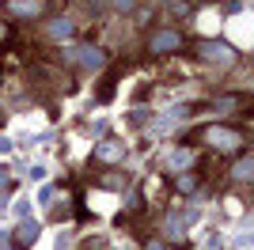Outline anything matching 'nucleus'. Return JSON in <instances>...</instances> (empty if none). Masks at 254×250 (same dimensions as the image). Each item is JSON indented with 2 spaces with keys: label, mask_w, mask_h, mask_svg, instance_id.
Segmentation results:
<instances>
[{
  "label": "nucleus",
  "mask_w": 254,
  "mask_h": 250,
  "mask_svg": "<svg viewBox=\"0 0 254 250\" xmlns=\"http://www.w3.org/2000/svg\"><path fill=\"white\" fill-rule=\"evenodd\" d=\"M182 46V34L179 31H156L148 34V53L152 57H159V53H175Z\"/></svg>",
  "instance_id": "f257e3e1"
},
{
  "label": "nucleus",
  "mask_w": 254,
  "mask_h": 250,
  "mask_svg": "<svg viewBox=\"0 0 254 250\" xmlns=\"http://www.w3.org/2000/svg\"><path fill=\"white\" fill-rule=\"evenodd\" d=\"M122 156H126V148H122V140H114V136H106V140L95 144V159L99 163H118Z\"/></svg>",
  "instance_id": "f03ea898"
},
{
  "label": "nucleus",
  "mask_w": 254,
  "mask_h": 250,
  "mask_svg": "<svg viewBox=\"0 0 254 250\" xmlns=\"http://www.w3.org/2000/svg\"><path fill=\"white\" fill-rule=\"evenodd\" d=\"M126 68H129V64L122 61V64H114V68H110V72L103 76V83H99V103H110V99H114V80H118L122 72H126Z\"/></svg>",
  "instance_id": "7ed1b4c3"
},
{
  "label": "nucleus",
  "mask_w": 254,
  "mask_h": 250,
  "mask_svg": "<svg viewBox=\"0 0 254 250\" xmlns=\"http://www.w3.org/2000/svg\"><path fill=\"white\" fill-rule=\"evenodd\" d=\"M72 19H50L46 23V38H53V42H68L72 38Z\"/></svg>",
  "instance_id": "20e7f679"
},
{
  "label": "nucleus",
  "mask_w": 254,
  "mask_h": 250,
  "mask_svg": "<svg viewBox=\"0 0 254 250\" xmlns=\"http://www.w3.org/2000/svg\"><path fill=\"white\" fill-rule=\"evenodd\" d=\"M232 178H235V182H254V156L235 159V167H232Z\"/></svg>",
  "instance_id": "39448f33"
},
{
  "label": "nucleus",
  "mask_w": 254,
  "mask_h": 250,
  "mask_svg": "<svg viewBox=\"0 0 254 250\" xmlns=\"http://www.w3.org/2000/svg\"><path fill=\"white\" fill-rule=\"evenodd\" d=\"M34 239H38V224H34V220H27V224L15 228V247H31Z\"/></svg>",
  "instance_id": "423d86ee"
},
{
  "label": "nucleus",
  "mask_w": 254,
  "mask_h": 250,
  "mask_svg": "<svg viewBox=\"0 0 254 250\" xmlns=\"http://www.w3.org/2000/svg\"><path fill=\"white\" fill-rule=\"evenodd\" d=\"M201 57H209V61H232V50L220 46V42H205V46H201Z\"/></svg>",
  "instance_id": "0eeeda50"
},
{
  "label": "nucleus",
  "mask_w": 254,
  "mask_h": 250,
  "mask_svg": "<svg viewBox=\"0 0 254 250\" xmlns=\"http://www.w3.org/2000/svg\"><path fill=\"white\" fill-rule=\"evenodd\" d=\"M201 136H209L212 144H220V148H232V144H239V136H235V133H228V129H209V133H201Z\"/></svg>",
  "instance_id": "6e6552de"
},
{
  "label": "nucleus",
  "mask_w": 254,
  "mask_h": 250,
  "mask_svg": "<svg viewBox=\"0 0 254 250\" xmlns=\"http://www.w3.org/2000/svg\"><path fill=\"white\" fill-rule=\"evenodd\" d=\"M80 61L91 64V68H99V64H103V50H95V46H84V50H80Z\"/></svg>",
  "instance_id": "1a4fd4ad"
},
{
  "label": "nucleus",
  "mask_w": 254,
  "mask_h": 250,
  "mask_svg": "<svg viewBox=\"0 0 254 250\" xmlns=\"http://www.w3.org/2000/svg\"><path fill=\"white\" fill-rule=\"evenodd\" d=\"M99 186H103V189H126V175H103V178H99Z\"/></svg>",
  "instance_id": "9d476101"
},
{
  "label": "nucleus",
  "mask_w": 254,
  "mask_h": 250,
  "mask_svg": "<svg viewBox=\"0 0 254 250\" xmlns=\"http://www.w3.org/2000/svg\"><path fill=\"white\" fill-rule=\"evenodd\" d=\"M175 189H179V193H193V189H197V175H182L179 182H175Z\"/></svg>",
  "instance_id": "9b49d317"
},
{
  "label": "nucleus",
  "mask_w": 254,
  "mask_h": 250,
  "mask_svg": "<svg viewBox=\"0 0 254 250\" xmlns=\"http://www.w3.org/2000/svg\"><path fill=\"white\" fill-rule=\"evenodd\" d=\"M133 4L137 0H110V8H118V11H133Z\"/></svg>",
  "instance_id": "f8f14e48"
},
{
  "label": "nucleus",
  "mask_w": 254,
  "mask_h": 250,
  "mask_svg": "<svg viewBox=\"0 0 254 250\" xmlns=\"http://www.w3.org/2000/svg\"><path fill=\"white\" fill-rule=\"evenodd\" d=\"M171 163H175V167H190V163H193V156H186V152H179V156L171 159Z\"/></svg>",
  "instance_id": "ddd939ff"
},
{
  "label": "nucleus",
  "mask_w": 254,
  "mask_h": 250,
  "mask_svg": "<svg viewBox=\"0 0 254 250\" xmlns=\"http://www.w3.org/2000/svg\"><path fill=\"white\" fill-rule=\"evenodd\" d=\"M144 250H167V247H163V243H148Z\"/></svg>",
  "instance_id": "4468645a"
},
{
  "label": "nucleus",
  "mask_w": 254,
  "mask_h": 250,
  "mask_svg": "<svg viewBox=\"0 0 254 250\" xmlns=\"http://www.w3.org/2000/svg\"><path fill=\"white\" fill-rule=\"evenodd\" d=\"M0 122H4V114H0Z\"/></svg>",
  "instance_id": "2eb2a0df"
}]
</instances>
